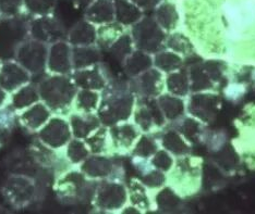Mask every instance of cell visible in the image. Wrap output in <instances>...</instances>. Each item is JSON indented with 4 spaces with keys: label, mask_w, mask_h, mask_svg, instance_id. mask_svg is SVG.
<instances>
[{
    "label": "cell",
    "mask_w": 255,
    "mask_h": 214,
    "mask_svg": "<svg viewBox=\"0 0 255 214\" xmlns=\"http://www.w3.org/2000/svg\"><path fill=\"white\" fill-rule=\"evenodd\" d=\"M28 36L38 42L51 45L67 38V32L61 21L55 15L49 14L32 18L28 22Z\"/></svg>",
    "instance_id": "obj_12"
},
{
    "label": "cell",
    "mask_w": 255,
    "mask_h": 214,
    "mask_svg": "<svg viewBox=\"0 0 255 214\" xmlns=\"http://www.w3.org/2000/svg\"><path fill=\"white\" fill-rule=\"evenodd\" d=\"M153 55L135 49L124 62V69L130 77H136L138 75L153 68Z\"/></svg>",
    "instance_id": "obj_30"
},
{
    "label": "cell",
    "mask_w": 255,
    "mask_h": 214,
    "mask_svg": "<svg viewBox=\"0 0 255 214\" xmlns=\"http://www.w3.org/2000/svg\"><path fill=\"white\" fill-rule=\"evenodd\" d=\"M128 188V201L130 205L137 208L141 211H148L153 208L152 201L149 199L148 189L144 186L140 179L133 178L130 181Z\"/></svg>",
    "instance_id": "obj_31"
},
{
    "label": "cell",
    "mask_w": 255,
    "mask_h": 214,
    "mask_svg": "<svg viewBox=\"0 0 255 214\" xmlns=\"http://www.w3.org/2000/svg\"><path fill=\"white\" fill-rule=\"evenodd\" d=\"M23 13V0H0L1 19L15 18Z\"/></svg>",
    "instance_id": "obj_46"
},
{
    "label": "cell",
    "mask_w": 255,
    "mask_h": 214,
    "mask_svg": "<svg viewBox=\"0 0 255 214\" xmlns=\"http://www.w3.org/2000/svg\"><path fill=\"white\" fill-rule=\"evenodd\" d=\"M165 83L168 94L181 98L188 95L190 89V78L184 70L179 69L177 71L168 73Z\"/></svg>",
    "instance_id": "obj_34"
},
{
    "label": "cell",
    "mask_w": 255,
    "mask_h": 214,
    "mask_svg": "<svg viewBox=\"0 0 255 214\" xmlns=\"http://www.w3.org/2000/svg\"><path fill=\"white\" fill-rule=\"evenodd\" d=\"M246 91L247 89L245 85L242 83L235 82V83L229 84L227 87L224 89V94H225V97L230 101H237L241 99V98H243Z\"/></svg>",
    "instance_id": "obj_48"
},
{
    "label": "cell",
    "mask_w": 255,
    "mask_h": 214,
    "mask_svg": "<svg viewBox=\"0 0 255 214\" xmlns=\"http://www.w3.org/2000/svg\"><path fill=\"white\" fill-rule=\"evenodd\" d=\"M36 84L40 101H43L55 115L68 117L73 111V101L79 88L73 83L70 75L47 73Z\"/></svg>",
    "instance_id": "obj_2"
},
{
    "label": "cell",
    "mask_w": 255,
    "mask_h": 214,
    "mask_svg": "<svg viewBox=\"0 0 255 214\" xmlns=\"http://www.w3.org/2000/svg\"><path fill=\"white\" fill-rule=\"evenodd\" d=\"M101 49L96 45L72 47L73 71L96 66L101 62Z\"/></svg>",
    "instance_id": "obj_28"
},
{
    "label": "cell",
    "mask_w": 255,
    "mask_h": 214,
    "mask_svg": "<svg viewBox=\"0 0 255 214\" xmlns=\"http://www.w3.org/2000/svg\"><path fill=\"white\" fill-rule=\"evenodd\" d=\"M101 91L91 89H78L73 101V111L83 113H96L101 105Z\"/></svg>",
    "instance_id": "obj_32"
},
{
    "label": "cell",
    "mask_w": 255,
    "mask_h": 214,
    "mask_svg": "<svg viewBox=\"0 0 255 214\" xmlns=\"http://www.w3.org/2000/svg\"><path fill=\"white\" fill-rule=\"evenodd\" d=\"M130 34L137 50L155 55L165 47L167 33L157 24L154 18H142L131 27Z\"/></svg>",
    "instance_id": "obj_6"
},
{
    "label": "cell",
    "mask_w": 255,
    "mask_h": 214,
    "mask_svg": "<svg viewBox=\"0 0 255 214\" xmlns=\"http://www.w3.org/2000/svg\"><path fill=\"white\" fill-rule=\"evenodd\" d=\"M110 138V153H131L133 147L142 135L140 129L134 124L121 122L108 127Z\"/></svg>",
    "instance_id": "obj_15"
},
{
    "label": "cell",
    "mask_w": 255,
    "mask_h": 214,
    "mask_svg": "<svg viewBox=\"0 0 255 214\" xmlns=\"http://www.w3.org/2000/svg\"><path fill=\"white\" fill-rule=\"evenodd\" d=\"M1 192L5 201L15 209H23L33 204L38 194L35 181L23 174H14L8 177Z\"/></svg>",
    "instance_id": "obj_9"
},
{
    "label": "cell",
    "mask_w": 255,
    "mask_h": 214,
    "mask_svg": "<svg viewBox=\"0 0 255 214\" xmlns=\"http://www.w3.org/2000/svg\"><path fill=\"white\" fill-rule=\"evenodd\" d=\"M10 102V95L0 86V108H3Z\"/></svg>",
    "instance_id": "obj_51"
},
{
    "label": "cell",
    "mask_w": 255,
    "mask_h": 214,
    "mask_svg": "<svg viewBox=\"0 0 255 214\" xmlns=\"http://www.w3.org/2000/svg\"><path fill=\"white\" fill-rule=\"evenodd\" d=\"M72 72V46L66 39L49 45L47 55V73L70 75Z\"/></svg>",
    "instance_id": "obj_17"
},
{
    "label": "cell",
    "mask_w": 255,
    "mask_h": 214,
    "mask_svg": "<svg viewBox=\"0 0 255 214\" xmlns=\"http://www.w3.org/2000/svg\"><path fill=\"white\" fill-rule=\"evenodd\" d=\"M40 101L37 84L35 82H30L28 84L22 86L10 96L9 105L14 109L16 113L22 112L23 110L30 108Z\"/></svg>",
    "instance_id": "obj_26"
},
{
    "label": "cell",
    "mask_w": 255,
    "mask_h": 214,
    "mask_svg": "<svg viewBox=\"0 0 255 214\" xmlns=\"http://www.w3.org/2000/svg\"><path fill=\"white\" fill-rule=\"evenodd\" d=\"M165 79L164 73L153 67L138 76L133 77L129 86L136 97L158 98L164 94L166 88Z\"/></svg>",
    "instance_id": "obj_16"
},
{
    "label": "cell",
    "mask_w": 255,
    "mask_h": 214,
    "mask_svg": "<svg viewBox=\"0 0 255 214\" xmlns=\"http://www.w3.org/2000/svg\"><path fill=\"white\" fill-rule=\"evenodd\" d=\"M32 75L14 59L4 60L0 67V86L11 96L14 91L32 82Z\"/></svg>",
    "instance_id": "obj_18"
},
{
    "label": "cell",
    "mask_w": 255,
    "mask_h": 214,
    "mask_svg": "<svg viewBox=\"0 0 255 214\" xmlns=\"http://www.w3.org/2000/svg\"><path fill=\"white\" fill-rule=\"evenodd\" d=\"M158 149V142L156 141L154 137H152L150 134H144V133H142V135L138 138L136 143L134 144V147L132 149L131 155L132 157L150 159L156 152H157Z\"/></svg>",
    "instance_id": "obj_40"
},
{
    "label": "cell",
    "mask_w": 255,
    "mask_h": 214,
    "mask_svg": "<svg viewBox=\"0 0 255 214\" xmlns=\"http://www.w3.org/2000/svg\"><path fill=\"white\" fill-rule=\"evenodd\" d=\"M138 179H140L144 186L148 190L160 189L161 187H164V185L167 183V176L165 175V173L156 169L149 171L146 174L142 175Z\"/></svg>",
    "instance_id": "obj_44"
},
{
    "label": "cell",
    "mask_w": 255,
    "mask_h": 214,
    "mask_svg": "<svg viewBox=\"0 0 255 214\" xmlns=\"http://www.w3.org/2000/svg\"><path fill=\"white\" fill-rule=\"evenodd\" d=\"M157 102L167 121H176L184 114L185 105L181 97L167 92V94H161L157 98Z\"/></svg>",
    "instance_id": "obj_33"
},
{
    "label": "cell",
    "mask_w": 255,
    "mask_h": 214,
    "mask_svg": "<svg viewBox=\"0 0 255 214\" xmlns=\"http://www.w3.org/2000/svg\"><path fill=\"white\" fill-rule=\"evenodd\" d=\"M136 102V96L130 86L108 84L102 91L101 105L96 114L104 126L110 127L121 122H127L132 118Z\"/></svg>",
    "instance_id": "obj_3"
},
{
    "label": "cell",
    "mask_w": 255,
    "mask_h": 214,
    "mask_svg": "<svg viewBox=\"0 0 255 214\" xmlns=\"http://www.w3.org/2000/svg\"><path fill=\"white\" fill-rule=\"evenodd\" d=\"M53 115L54 113L43 101H38L18 114V122L26 131L36 134Z\"/></svg>",
    "instance_id": "obj_21"
},
{
    "label": "cell",
    "mask_w": 255,
    "mask_h": 214,
    "mask_svg": "<svg viewBox=\"0 0 255 214\" xmlns=\"http://www.w3.org/2000/svg\"><path fill=\"white\" fill-rule=\"evenodd\" d=\"M160 146L171 154L182 157L189 152L187 140L178 131H167L160 137Z\"/></svg>",
    "instance_id": "obj_36"
},
{
    "label": "cell",
    "mask_w": 255,
    "mask_h": 214,
    "mask_svg": "<svg viewBox=\"0 0 255 214\" xmlns=\"http://www.w3.org/2000/svg\"><path fill=\"white\" fill-rule=\"evenodd\" d=\"M98 181L86 177L79 169H74L58 176L55 192L58 200L67 206L93 204Z\"/></svg>",
    "instance_id": "obj_4"
},
{
    "label": "cell",
    "mask_w": 255,
    "mask_h": 214,
    "mask_svg": "<svg viewBox=\"0 0 255 214\" xmlns=\"http://www.w3.org/2000/svg\"><path fill=\"white\" fill-rule=\"evenodd\" d=\"M179 133L187 141H196L201 134V123L194 119L184 120L179 127Z\"/></svg>",
    "instance_id": "obj_47"
},
{
    "label": "cell",
    "mask_w": 255,
    "mask_h": 214,
    "mask_svg": "<svg viewBox=\"0 0 255 214\" xmlns=\"http://www.w3.org/2000/svg\"><path fill=\"white\" fill-rule=\"evenodd\" d=\"M134 123L144 134H152L161 129L167 120L161 112L157 98L136 97V102L132 114Z\"/></svg>",
    "instance_id": "obj_10"
},
{
    "label": "cell",
    "mask_w": 255,
    "mask_h": 214,
    "mask_svg": "<svg viewBox=\"0 0 255 214\" xmlns=\"http://www.w3.org/2000/svg\"><path fill=\"white\" fill-rule=\"evenodd\" d=\"M153 66L163 73L168 74L179 70L182 67V58L171 50H160L153 55Z\"/></svg>",
    "instance_id": "obj_37"
},
{
    "label": "cell",
    "mask_w": 255,
    "mask_h": 214,
    "mask_svg": "<svg viewBox=\"0 0 255 214\" xmlns=\"http://www.w3.org/2000/svg\"><path fill=\"white\" fill-rule=\"evenodd\" d=\"M11 130L8 129L7 126H4L2 123H0V147H2L3 144L7 143L9 140Z\"/></svg>",
    "instance_id": "obj_50"
},
{
    "label": "cell",
    "mask_w": 255,
    "mask_h": 214,
    "mask_svg": "<svg viewBox=\"0 0 255 214\" xmlns=\"http://www.w3.org/2000/svg\"><path fill=\"white\" fill-rule=\"evenodd\" d=\"M0 20H1V16H0Z\"/></svg>",
    "instance_id": "obj_54"
},
{
    "label": "cell",
    "mask_w": 255,
    "mask_h": 214,
    "mask_svg": "<svg viewBox=\"0 0 255 214\" xmlns=\"http://www.w3.org/2000/svg\"><path fill=\"white\" fill-rule=\"evenodd\" d=\"M1 63H2V60H1V58H0V67H1Z\"/></svg>",
    "instance_id": "obj_53"
},
{
    "label": "cell",
    "mask_w": 255,
    "mask_h": 214,
    "mask_svg": "<svg viewBox=\"0 0 255 214\" xmlns=\"http://www.w3.org/2000/svg\"><path fill=\"white\" fill-rule=\"evenodd\" d=\"M131 2L136 4L142 11L156 8L161 0H130Z\"/></svg>",
    "instance_id": "obj_49"
},
{
    "label": "cell",
    "mask_w": 255,
    "mask_h": 214,
    "mask_svg": "<svg viewBox=\"0 0 255 214\" xmlns=\"http://www.w3.org/2000/svg\"><path fill=\"white\" fill-rule=\"evenodd\" d=\"M127 32V27L117 21L96 26V46L108 50Z\"/></svg>",
    "instance_id": "obj_27"
},
{
    "label": "cell",
    "mask_w": 255,
    "mask_h": 214,
    "mask_svg": "<svg viewBox=\"0 0 255 214\" xmlns=\"http://www.w3.org/2000/svg\"><path fill=\"white\" fill-rule=\"evenodd\" d=\"M84 20L95 26L116 21L115 0H94L85 9Z\"/></svg>",
    "instance_id": "obj_23"
},
{
    "label": "cell",
    "mask_w": 255,
    "mask_h": 214,
    "mask_svg": "<svg viewBox=\"0 0 255 214\" xmlns=\"http://www.w3.org/2000/svg\"><path fill=\"white\" fill-rule=\"evenodd\" d=\"M68 121L70 123L73 138L84 141L93 132L102 126L101 120L96 113H83L72 111L68 115Z\"/></svg>",
    "instance_id": "obj_22"
},
{
    "label": "cell",
    "mask_w": 255,
    "mask_h": 214,
    "mask_svg": "<svg viewBox=\"0 0 255 214\" xmlns=\"http://www.w3.org/2000/svg\"><path fill=\"white\" fill-rule=\"evenodd\" d=\"M47 44L28 37L15 50L13 59L32 75L47 74Z\"/></svg>",
    "instance_id": "obj_7"
},
{
    "label": "cell",
    "mask_w": 255,
    "mask_h": 214,
    "mask_svg": "<svg viewBox=\"0 0 255 214\" xmlns=\"http://www.w3.org/2000/svg\"><path fill=\"white\" fill-rule=\"evenodd\" d=\"M31 157L34 162L44 169L53 171L58 176L71 170L72 164L69 162L63 150H55L46 146L43 143L36 140L30 148Z\"/></svg>",
    "instance_id": "obj_13"
},
{
    "label": "cell",
    "mask_w": 255,
    "mask_h": 214,
    "mask_svg": "<svg viewBox=\"0 0 255 214\" xmlns=\"http://www.w3.org/2000/svg\"><path fill=\"white\" fill-rule=\"evenodd\" d=\"M128 188L118 179L98 181L93 205L103 212L123 210L128 204Z\"/></svg>",
    "instance_id": "obj_8"
},
{
    "label": "cell",
    "mask_w": 255,
    "mask_h": 214,
    "mask_svg": "<svg viewBox=\"0 0 255 214\" xmlns=\"http://www.w3.org/2000/svg\"><path fill=\"white\" fill-rule=\"evenodd\" d=\"M66 40L72 47L96 45V26L86 20L81 21L67 33Z\"/></svg>",
    "instance_id": "obj_25"
},
{
    "label": "cell",
    "mask_w": 255,
    "mask_h": 214,
    "mask_svg": "<svg viewBox=\"0 0 255 214\" xmlns=\"http://www.w3.org/2000/svg\"><path fill=\"white\" fill-rule=\"evenodd\" d=\"M219 108V98L213 94L193 95L189 103V111L193 118L203 123H210L217 115Z\"/></svg>",
    "instance_id": "obj_20"
},
{
    "label": "cell",
    "mask_w": 255,
    "mask_h": 214,
    "mask_svg": "<svg viewBox=\"0 0 255 214\" xmlns=\"http://www.w3.org/2000/svg\"><path fill=\"white\" fill-rule=\"evenodd\" d=\"M56 0H23V13L38 18L53 14Z\"/></svg>",
    "instance_id": "obj_41"
},
{
    "label": "cell",
    "mask_w": 255,
    "mask_h": 214,
    "mask_svg": "<svg viewBox=\"0 0 255 214\" xmlns=\"http://www.w3.org/2000/svg\"><path fill=\"white\" fill-rule=\"evenodd\" d=\"M92 1H94V0H75V2L83 3V4H86V5H89Z\"/></svg>",
    "instance_id": "obj_52"
},
{
    "label": "cell",
    "mask_w": 255,
    "mask_h": 214,
    "mask_svg": "<svg viewBox=\"0 0 255 214\" xmlns=\"http://www.w3.org/2000/svg\"><path fill=\"white\" fill-rule=\"evenodd\" d=\"M165 47L178 55H192L195 50L193 43L189 36L179 32H172L167 35Z\"/></svg>",
    "instance_id": "obj_38"
},
{
    "label": "cell",
    "mask_w": 255,
    "mask_h": 214,
    "mask_svg": "<svg viewBox=\"0 0 255 214\" xmlns=\"http://www.w3.org/2000/svg\"><path fill=\"white\" fill-rule=\"evenodd\" d=\"M154 19L166 33L170 34L176 31L180 21V14L175 3L168 0H163L155 8Z\"/></svg>",
    "instance_id": "obj_24"
},
{
    "label": "cell",
    "mask_w": 255,
    "mask_h": 214,
    "mask_svg": "<svg viewBox=\"0 0 255 214\" xmlns=\"http://www.w3.org/2000/svg\"><path fill=\"white\" fill-rule=\"evenodd\" d=\"M150 162H152L154 169L164 173L169 172L175 164V160H173L171 153L165 149H158L157 152L150 158Z\"/></svg>",
    "instance_id": "obj_45"
},
{
    "label": "cell",
    "mask_w": 255,
    "mask_h": 214,
    "mask_svg": "<svg viewBox=\"0 0 255 214\" xmlns=\"http://www.w3.org/2000/svg\"><path fill=\"white\" fill-rule=\"evenodd\" d=\"M63 151H65L67 160L70 162L72 166H79L91 155L85 142L82 140H78V138H72L68 143L65 149H63Z\"/></svg>",
    "instance_id": "obj_39"
},
{
    "label": "cell",
    "mask_w": 255,
    "mask_h": 214,
    "mask_svg": "<svg viewBox=\"0 0 255 214\" xmlns=\"http://www.w3.org/2000/svg\"><path fill=\"white\" fill-rule=\"evenodd\" d=\"M116 21L125 27H132L143 18V11L130 0H115Z\"/></svg>",
    "instance_id": "obj_29"
},
{
    "label": "cell",
    "mask_w": 255,
    "mask_h": 214,
    "mask_svg": "<svg viewBox=\"0 0 255 214\" xmlns=\"http://www.w3.org/2000/svg\"><path fill=\"white\" fill-rule=\"evenodd\" d=\"M184 24L207 55L255 44V0H187Z\"/></svg>",
    "instance_id": "obj_1"
},
{
    "label": "cell",
    "mask_w": 255,
    "mask_h": 214,
    "mask_svg": "<svg viewBox=\"0 0 255 214\" xmlns=\"http://www.w3.org/2000/svg\"><path fill=\"white\" fill-rule=\"evenodd\" d=\"M91 154H109L110 138L107 126H100L92 134L84 140Z\"/></svg>",
    "instance_id": "obj_35"
},
{
    "label": "cell",
    "mask_w": 255,
    "mask_h": 214,
    "mask_svg": "<svg viewBox=\"0 0 255 214\" xmlns=\"http://www.w3.org/2000/svg\"><path fill=\"white\" fill-rule=\"evenodd\" d=\"M169 173L170 176H167V182L170 181V187L179 196L194 194L201 184V160L182 155L175 161Z\"/></svg>",
    "instance_id": "obj_5"
},
{
    "label": "cell",
    "mask_w": 255,
    "mask_h": 214,
    "mask_svg": "<svg viewBox=\"0 0 255 214\" xmlns=\"http://www.w3.org/2000/svg\"><path fill=\"white\" fill-rule=\"evenodd\" d=\"M70 76L79 89H91L102 92L109 84L101 63L91 68L74 70Z\"/></svg>",
    "instance_id": "obj_19"
},
{
    "label": "cell",
    "mask_w": 255,
    "mask_h": 214,
    "mask_svg": "<svg viewBox=\"0 0 255 214\" xmlns=\"http://www.w3.org/2000/svg\"><path fill=\"white\" fill-rule=\"evenodd\" d=\"M78 169L93 181L103 179H118L120 165L107 154H91L79 165Z\"/></svg>",
    "instance_id": "obj_14"
},
{
    "label": "cell",
    "mask_w": 255,
    "mask_h": 214,
    "mask_svg": "<svg viewBox=\"0 0 255 214\" xmlns=\"http://www.w3.org/2000/svg\"><path fill=\"white\" fill-rule=\"evenodd\" d=\"M108 50L116 57V59L124 63L127 58L135 50L130 32H126Z\"/></svg>",
    "instance_id": "obj_43"
},
{
    "label": "cell",
    "mask_w": 255,
    "mask_h": 214,
    "mask_svg": "<svg viewBox=\"0 0 255 214\" xmlns=\"http://www.w3.org/2000/svg\"><path fill=\"white\" fill-rule=\"evenodd\" d=\"M154 204L155 207L160 211L168 212L176 210L179 204H180V196L170 186L165 188L161 187L159 192L155 196Z\"/></svg>",
    "instance_id": "obj_42"
},
{
    "label": "cell",
    "mask_w": 255,
    "mask_h": 214,
    "mask_svg": "<svg viewBox=\"0 0 255 214\" xmlns=\"http://www.w3.org/2000/svg\"><path fill=\"white\" fill-rule=\"evenodd\" d=\"M36 136L40 143L55 150H63L73 138L68 118L55 114L36 133Z\"/></svg>",
    "instance_id": "obj_11"
}]
</instances>
